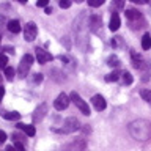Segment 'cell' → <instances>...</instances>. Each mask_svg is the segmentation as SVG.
<instances>
[{"instance_id":"1","label":"cell","mask_w":151,"mask_h":151,"mask_svg":"<svg viewBox=\"0 0 151 151\" xmlns=\"http://www.w3.org/2000/svg\"><path fill=\"white\" fill-rule=\"evenodd\" d=\"M129 131L137 140H146V139H150L151 126H150V123L145 121V120H137V121L129 124Z\"/></svg>"},{"instance_id":"2","label":"cell","mask_w":151,"mask_h":151,"mask_svg":"<svg viewBox=\"0 0 151 151\" xmlns=\"http://www.w3.org/2000/svg\"><path fill=\"white\" fill-rule=\"evenodd\" d=\"M33 65V57L30 54H25L22 57L21 63H19V68H17V74L21 76V77H25V76L28 74V71H30Z\"/></svg>"},{"instance_id":"3","label":"cell","mask_w":151,"mask_h":151,"mask_svg":"<svg viewBox=\"0 0 151 151\" xmlns=\"http://www.w3.org/2000/svg\"><path fill=\"white\" fill-rule=\"evenodd\" d=\"M80 129V123L77 118L71 116V118H66L63 121V126H61V132H65V134H71V132H76Z\"/></svg>"},{"instance_id":"4","label":"cell","mask_w":151,"mask_h":151,"mask_svg":"<svg viewBox=\"0 0 151 151\" xmlns=\"http://www.w3.org/2000/svg\"><path fill=\"white\" fill-rule=\"evenodd\" d=\"M69 99H71V101H73V102L76 104V107H77L79 110L83 113V115H90V107H88V104L85 102L83 99L80 98V96H79V94L76 93V91H73V93H71Z\"/></svg>"},{"instance_id":"5","label":"cell","mask_w":151,"mask_h":151,"mask_svg":"<svg viewBox=\"0 0 151 151\" xmlns=\"http://www.w3.org/2000/svg\"><path fill=\"white\" fill-rule=\"evenodd\" d=\"M38 35V27L35 22H28L25 24V28H24V38L27 41H33Z\"/></svg>"},{"instance_id":"6","label":"cell","mask_w":151,"mask_h":151,"mask_svg":"<svg viewBox=\"0 0 151 151\" xmlns=\"http://www.w3.org/2000/svg\"><path fill=\"white\" fill-rule=\"evenodd\" d=\"M69 101L71 99L66 96L65 93H60L58 96H57V99L54 101V107L57 109V110H65V109L69 106Z\"/></svg>"},{"instance_id":"7","label":"cell","mask_w":151,"mask_h":151,"mask_svg":"<svg viewBox=\"0 0 151 151\" xmlns=\"http://www.w3.org/2000/svg\"><path fill=\"white\" fill-rule=\"evenodd\" d=\"M91 102H93V106H94V109H96L98 112H101V110H104L106 109V99H104L101 94H94V96L91 98Z\"/></svg>"},{"instance_id":"8","label":"cell","mask_w":151,"mask_h":151,"mask_svg":"<svg viewBox=\"0 0 151 151\" xmlns=\"http://www.w3.org/2000/svg\"><path fill=\"white\" fill-rule=\"evenodd\" d=\"M36 60H38V63L44 65V63L52 60V55L49 52H46L44 49H36Z\"/></svg>"},{"instance_id":"9","label":"cell","mask_w":151,"mask_h":151,"mask_svg":"<svg viewBox=\"0 0 151 151\" xmlns=\"http://www.w3.org/2000/svg\"><path fill=\"white\" fill-rule=\"evenodd\" d=\"M99 27H101V17L98 16H90L88 17V28L94 33H99Z\"/></svg>"},{"instance_id":"10","label":"cell","mask_w":151,"mask_h":151,"mask_svg":"<svg viewBox=\"0 0 151 151\" xmlns=\"http://www.w3.org/2000/svg\"><path fill=\"white\" fill-rule=\"evenodd\" d=\"M85 142L83 140H74L66 146V151H85Z\"/></svg>"},{"instance_id":"11","label":"cell","mask_w":151,"mask_h":151,"mask_svg":"<svg viewBox=\"0 0 151 151\" xmlns=\"http://www.w3.org/2000/svg\"><path fill=\"white\" fill-rule=\"evenodd\" d=\"M46 113H47V106H46V104H41V106H38V109L35 110L33 120H35V121H41L42 118L46 116Z\"/></svg>"},{"instance_id":"12","label":"cell","mask_w":151,"mask_h":151,"mask_svg":"<svg viewBox=\"0 0 151 151\" xmlns=\"http://www.w3.org/2000/svg\"><path fill=\"white\" fill-rule=\"evenodd\" d=\"M120 16H118L116 13H113L112 14V17H110V24H109V28H110L112 32H116L118 28H120Z\"/></svg>"},{"instance_id":"13","label":"cell","mask_w":151,"mask_h":151,"mask_svg":"<svg viewBox=\"0 0 151 151\" xmlns=\"http://www.w3.org/2000/svg\"><path fill=\"white\" fill-rule=\"evenodd\" d=\"M17 127H19L21 131L25 132L27 135H30V137H33V135H35V132H36V131H35V126H32V124H22V123H19Z\"/></svg>"},{"instance_id":"14","label":"cell","mask_w":151,"mask_h":151,"mask_svg":"<svg viewBox=\"0 0 151 151\" xmlns=\"http://www.w3.org/2000/svg\"><path fill=\"white\" fill-rule=\"evenodd\" d=\"M142 49L143 50L151 49V35L150 33H145L143 38H142Z\"/></svg>"},{"instance_id":"15","label":"cell","mask_w":151,"mask_h":151,"mask_svg":"<svg viewBox=\"0 0 151 151\" xmlns=\"http://www.w3.org/2000/svg\"><path fill=\"white\" fill-rule=\"evenodd\" d=\"M8 30L11 33H19L21 32V24H19V21H9L8 22Z\"/></svg>"},{"instance_id":"16","label":"cell","mask_w":151,"mask_h":151,"mask_svg":"<svg viewBox=\"0 0 151 151\" xmlns=\"http://www.w3.org/2000/svg\"><path fill=\"white\" fill-rule=\"evenodd\" d=\"M3 118L5 120H19L21 118V113H17V112H3Z\"/></svg>"},{"instance_id":"17","label":"cell","mask_w":151,"mask_h":151,"mask_svg":"<svg viewBox=\"0 0 151 151\" xmlns=\"http://www.w3.org/2000/svg\"><path fill=\"white\" fill-rule=\"evenodd\" d=\"M107 65L112 66V68H118V66H120V60H118L116 55H112L107 58Z\"/></svg>"},{"instance_id":"18","label":"cell","mask_w":151,"mask_h":151,"mask_svg":"<svg viewBox=\"0 0 151 151\" xmlns=\"http://www.w3.org/2000/svg\"><path fill=\"white\" fill-rule=\"evenodd\" d=\"M3 71H5V77H6V80H13V79H14V74H16V71H14L11 66H6V68H5Z\"/></svg>"},{"instance_id":"19","label":"cell","mask_w":151,"mask_h":151,"mask_svg":"<svg viewBox=\"0 0 151 151\" xmlns=\"http://www.w3.org/2000/svg\"><path fill=\"white\" fill-rule=\"evenodd\" d=\"M126 17L129 19V21H134V19H139L140 14L135 11V9H126Z\"/></svg>"},{"instance_id":"20","label":"cell","mask_w":151,"mask_h":151,"mask_svg":"<svg viewBox=\"0 0 151 151\" xmlns=\"http://www.w3.org/2000/svg\"><path fill=\"white\" fill-rule=\"evenodd\" d=\"M118 79H120V73H118V71H113V73H110V74L106 76V80H107V82H116Z\"/></svg>"},{"instance_id":"21","label":"cell","mask_w":151,"mask_h":151,"mask_svg":"<svg viewBox=\"0 0 151 151\" xmlns=\"http://www.w3.org/2000/svg\"><path fill=\"white\" fill-rule=\"evenodd\" d=\"M140 96L143 98L146 102H151V90H142V91H140Z\"/></svg>"},{"instance_id":"22","label":"cell","mask_w":151,"mask_h":151,"mask_svg":"<svg viewBox=\"0 0 151 151\" xmlns=\"http://www.w3.org/2000/svg\"><path fill=\"white\" fill-rule=\"evenodd\" d=\"M124 3H126V0H113L112 6L115 9H123V8H124Z\"/></svg>"},{"instance_id":"23","label":"cell","mask_w":151,"mask_h":151,"mask_svg":"<svg viewBox=\"0 0 151 151\" xmlns=\"http://www.w3.org/2000/svg\"><path fill=\"white\" fill-rule=\"evenodd\" d=\"M121 76H123V82H124L126 85H131L132 80H134V79H132V74H131V73H123Z\"/></svg>"},{"instance_id":"24","label":"cell","mask_w":151,"mask_h":151,"mask_svg":"<svg viewBox=\"0 0 151 151\" xmlns=\"http://www.w3.org/2000/svg\"><path fill=\"white\" fill-rule=\"evenodd\" d=\"M8 63V58H6V55H0V69H5L6 68V65Z\"/></svg>"},{"instance_id":"25","label":"cell","mask_w":151,"mask_h":151,"mask_svg":"<svg viewBox=\"0 0 151 151\" xmlns=\"http://www.w3.org/2000/svg\"><path fill=\"white\" fill-rule=\"evenodd\" d=\"M102 3H104V0H88V5H90V6H93V8L101 6Z\"/></svg>"},{"instance_id":"26","label":"cell","mask_w":151,"mask_h":151,"mask_svg":"<svg viewBox=\"0 0 151 151\" xmlns=\"http://www.w3.org/2000/svg\"><path fill=\"white\" fill-rule=\"evenodd\" d=\"M13 151H25V148H24V145H22V142H16L13 146Z\"/></svg>"},{"instance_id":"27","label":"cell","mask_w":151,"mask_h":151,"mask_svg":"<svg viewBox=\"0 0 151 151\" xmlns=\"http://www.w3.org/2000/svg\"><path fill=\"white\" fill-rule=\"evenodd\" d=\"M71 6V0H60V8H69Z\"/></svg>"},{"instance_id":"28","label":"cell","mask_w":151,"mask_h":151,"mask_svg":"<svg viewBox=\"0 0 151 151\" xmlns=\"http://www.w3.org/2000/svg\"><path fill=\"white\" fill-rule=\"evenodd\" d=\"M49 0H36V6H47Z\"/></svg>"},{"instance_id":"29","label":"cell","mask_w":151,"mask_h":151,"mask_svg":"<svg viewBox=\"0 0 151 151\" xmlns=\"http://www.w3.org/2000/svg\"><path fill=\"white\" fill-rule=\"evenodd\" d=\"M35 77H33V82L35 83H40L41 80H42V74H33Z\"/></svg>"},{"instance_id":"30","label":"cell","mask_w":151,"mask_h":151,"mask_svg":"<svg viewBox=\"0 0 151 151\" xmlns=\"http://www.w3.org/2000/svg\"><path fill=\"white\" fill-rule=\"evenodd\" d=\"M132 3H139V5H146L150 2V0H131Z\"/></svg>"},{"instance_id":"31","label":"cell","mask_w":151,"mask_h":151,"mask_svg":"<svg viewBox=\"0 0 151 151\" xmlns=\"http://www.w3.org/2000/svg\"><path fill=\"white\" fill-rule=\"evenodd\" d=\"M5 140H6V134L3 131H0V143H3Z\"/></svg>"},{"instance_id":"32","label":"cell","mask_w":151,"mask_h":151,"mask_svg":"<svg viewBox=\"0 0 151 151\" xmlns=\"http://www.w3.org/2000/svg\"><path fill=\"white\" fill-rule=\"evenodd\" d=\"M3 96H5V88L2 87V85H0V99H2Z\"/></svg>"},{"instance_id":"33","label":"cell","mask_w":151,"mask_h":151,"mask_svg":"<svg viewBox=\"0 0 151 151\" xmlns=\"http://www.w3.org/2000/svg\"><path fill=\"white\" fill-rule=\"evenodd\" d=\"M52 13V8H49V6H46V14H50Z\"/></svg>"},{"instance_id":"34","label":"cell","mask_w":151,"mask_h":151,"mask_svg":"<svg viewBox=\"0 0 151 151\" xmlns=\"http://www.w3.org/2000/svg\"><path fill=\"white\" fill-rule=\"evenodd\" d=\"M19 2H21V3H27V0H19Z\"/></svg>"},{"instance_id":"35","label":"cell","mask_w":151,"mask_h":151,"mask_svg":"<svg viewBox=\"0 0 151 151\" xmlns=\"http://www.w3.org/2000/svg\"><path fill=\"white\" fill-rule=\"evenodd\" d=\"M76 2H77V3H82V2H83V0H76Z\"/></svg>"},{"instance_id":"36","label":"cell","mask_w":151,"mask_h":151,"mask_svg":"<svg viewBox=\"0 0 151 151\" xmlns=\"http://www.w3.org/2000/svg\"><path fill=\"white\" fill-rule=\"evenodd\" d=\"M0 82H2V76H0Z\"/></svg>"},{"instance_id":"37","label":"cell","mask_w":151,"mask_h":151,"mask_svg":"<svg viewBox=\"0 0 151 151\" xmlns=\"http://www.w3.org/2000/svg\"><path fill=\"white\" fill-rule=\"evenodd\" d=\"M0 40H2V36H0Z\"/></svg>"}]
</instances>
